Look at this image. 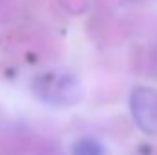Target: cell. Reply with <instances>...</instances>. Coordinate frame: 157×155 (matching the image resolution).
<instances>
[{"label":"cell","instance_id":"7a4b0ae2","mask_svg":"<svg viewBox=\"0 0 157 155\" xmlns=\"http://www.w3.org/2000/svg\"><path fill=\"white\" fill-rule=\"evenodd\" d=\"M73 155H104L102 152V146L97 144L95 141H80L75 144V150H73Z\"/></svg>","mask_w":157,"mask_h":155},{"label":"cell","instance_id":"6da1fadb","mask_svg":"<svg viewBox=\"0 0 157 155\" xmlns=\"http://www.w3.org/2000/svg\"><path fill=\"white\" fill-rule=\"evenodd\" d=\"M132 110H133L135 122H139V126L144 131H148V133L157 131V97L152 100V106H144L143 99L139 97V93L135 89L133 97H132Z\"/></svg>","mask_w":157,"mask_h":155}]
</instances>
